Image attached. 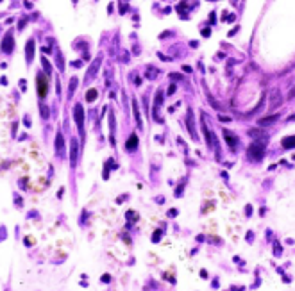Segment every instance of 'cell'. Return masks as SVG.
<instances>
[{
	"mask_svg": "<svg viewBox=\"0 0 295 291\" xmlns=\"http://www.w3.org/2000/svg\"><path fill=\"white\" fill-rule=\"evenodd\" d=\"M247 154H249V157L250 159H254V161H258V159H261L263 157V154H265V145L263 143H254V145H250L249 147V150H247Z\"/></svg>",
	"mask_w": 295,
	"mask_h": 291,
	"instance_id": "6da1fadb",
	"label": "cell"
},
{
	"mask_svg": "<svg viewBox=\"0 0 295 291\" xmlns=\"http://www.w3.org/2000/svg\"><path fill=\"white\" fill-rule=\"evenodd\" d=\"M74 116H75V122H77V125H79V129H81V134H82L84 116H82V107H81V106H75V109H74Z\"/></svg>",
	"mask_w": 295,
	"mask_h": 291,
	"instance_id": "7a4b0ae2",
	"label": "cell"
},
{
	"mask_svg": "<svg viewBox=\"0 0 295 291\" xmlns=\"http://www.w3.org/2000/svg\"><path fill=\"white\" fill-rule=\"evenodd\" d=\"M38 93L39 97H45L47 95V82H45V77H38Z\"/></svg>",
	"mask_w": 295,
	"mask_h": 291,
	"instance_id": "3957f363",
	"label": "cell"
},
{
	"mask_svg": "<svg viewBox=\"0 0 295 291\" xmlns=\"http://www.w3.org/2000/svg\"><path fill=\"white\" fill-rule=\"evenodd\" d=\"M70 163H72V166L77 164V139L72 141V154H70Z\"/></svg>",
	"mask_w": 295,
	"mask_h": 291,
	"instance_id": "277c9868",
	"label": "cell"
},
{
	"mask_svg": "<svg viewBox=\"0 0 295 291\" xmlns=\"http://www.w3.org/2000/svg\"><path fill=\"white\" fill-rule=\"evenodd\" d=\"M2 50H4V52H11V50H13V36H11V34H7V36L4 38Z\"/></svg>",
	"mask_w": 295,
	"mask_h": 291,
	"instance_id": "5b68a950",
	"label": "cell"
},
{
	"mask_svg": "<svg viewBox=\"0 0 295 291\" xmlns=\"http://www.w3.org/2000/svg\"><path fill=\"white\" fill-rule=\"evenodd\" d=\"M281 145H283L284 148H295V136H290V138H284L283 141H281Z\"/></svg>",
	"mask_w": 295,
	"mask_h": 291,
	"instance_id": "8992f818",
	"label": "cell"
},
{
	"mask_svg": "<svg viewBox=\"0 0 295 291\" xmlns=\"http://www.w3.org/2000/svg\"><path fill=\"white\" fill-rule=\"evenodd\" d=\"M64 145V139H63V134L57 132V138H55V150H57V154H61V148Z\"/></svg>",
	"mask_w": 295,
	"mask_h": 291,
	"instance_id": "52a82bcc",
	"label": "cell"
},
{
	"mask_svg": "<svg viewBox=\"0 0 295 291\" xmlns=\"http://www.w3.org/2000/svg\"><path fill=\"white\" fill-rule=\"evenodd\" d=\"M202 130H204V138H206L207 145H211V143H213V138H211V132H209V129H207L206 122H202Z\"/></svg>",
	"mask_w": 295,
	"mask_h": 291,
	"instance_id": "ba28073f",
	"label": "cell"
},
{
	"mask_svg": "<svg viewBox=\"0 0 295 291\" xmlns=\"http://www.w3.org/2000/svg\"><path fill=\"white\" fill-rule=\"evenodd\" d=\"M224 138H226V141L229 143V147H234V145H236V138L229 132V130H226V132H224Z\"/></svg>",
	"mask_w": 295,
	"mask_h": 291,
	"instance_id": "9c48e42d",
	"label": "cell"
},
{
	"mask_svg": "<svg viewBox=\"0 0 295 291\" xmlns=\"http://www.w3.org/2000/svg\"><path fill=\"white\" fill-rule=\"evenodd\" d=\"M32 50H34V41H29L27 43V61H32Z\"/></svg>",
	"mask_w": 295,
	"mask_h": 291,
	"instance_id": "30bf717a",
	"label": "cell"
},
{
	"mask_svg": "<svg viewBox=\"0 0 295 291\" xmlns=\"http://www.w3.org/2000/svg\"><path fill=\"white\" fill-rule=\"evenodd\" d=\"M277 118H279L277 114H272V116H268V118H261V120H259V123H261V125H268V123H274Z\"/></svg>",
	"mask_w": 295,
	"mask_h": 291,
	"instance_id": "8fae6325",
	"label": "cell"
},
{
	"mask_svg": "<svg viewBox=\"0 0 295 291\" xmlns=\"http://www.w3.org/2000/svg\"><path fill=\"white\" fill-rule=\"evenodd\" d=\"M136 145H138V138L132 134V136L129 138V141H127V150H132V148H136Z\"/></svg>",
	"mask_w": 295,
	"mask_h": 291,
	"instance_id": "7c38bea8",
	"label": "cell"
},
{
	"mask_svg": "<svg viewBox=\"0 0 295 291\" xmlns=\"http://www.w3.org/2000/svg\"><path fill=\"white\" fill-rule=\"evenodd\" d=\"M132 109H134V116H136V123H138V127H142V120H139V113H138V106H136V104H132Z\"/></svg>",
	"mask_w": 295,
	"mask_h": 291,
	"instance_id": "4fadbf2b",
	"label": "cell"
},
{
	"mask_svg": "<svg viewBox=\"0 0 295 291\" xmlns=\"http://www.w3.org/2000/svg\"><path fill=\"white\" fill-rule=\"evenodd\" d=\"M86 98H88V102H93V100L97 98V91H95V90H90L88 95H86Z\"/></svg>",
	"mask_w": 295,
	"mask_h": 291,
	"instance_id": "5bb4252c",
	"label": "cell"
},
{
	"mask_svg": "<svg viewBox=\"0 0 295 291\" xmlns=\"http://www.w3.org/2000/svg\"><path fill=\"white\" fill-rule=\"evenodd\" d=\"M98 64H100V59H97V61H95V64H93V66L90 68V75H95V71H97Z\"/></svg>",
	"mask_w": 295,
	"mask_h": 291,
	"instance_id": "9a60e30c",
	"label": "cell"
},
{
	"mask_svg": "<svg viewBox=\"0 0 295 291\" xmlns=\"http://www.w3.org/2000/svg\"><path fill=\"white\" fill-rule=\"evenodd\" d=\"M202 36H206V38L209 36V29H204V31H202Z\"/></svg>",
	"mask_w": 295,
	"mask_h": 291,
	"instance_id": "2e32d148",
	"label": "cell"
},
{
	"mask_svg": "<svg viewBox=\"0 0 295 291\" xmlns=\"http://www.w3.org/2000/svg\"><path fill=\"white\" fill-rule=\"evenodd\" d=\"M174 91H175V86H174V84H172V86H170V90H168V93H170V95H172V93H174Z\"/></svg>",
	"mask_w": 295,
	"mask_h": 291,
	"instance_id": "e0dca14e",
	"label": "cell"
}]
</instances>
